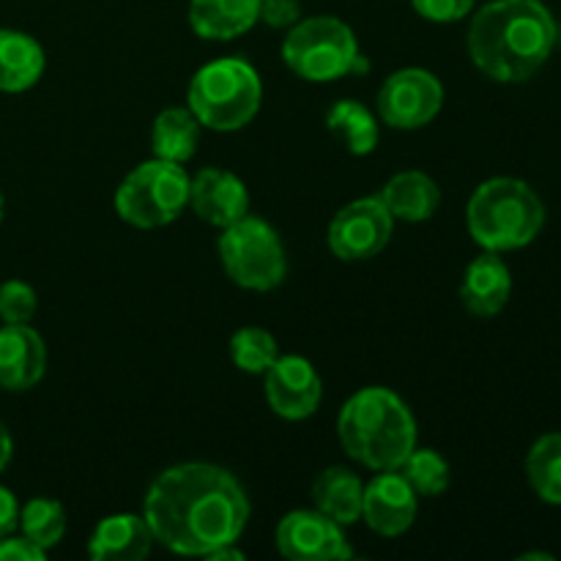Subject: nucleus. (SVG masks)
<instances>
[{
    "label": "nucleus",
    "mask_w": 561,
    "mask_h": 561,
    "mask_svg": "<svg viewBox=\"0 0 561 561\" xmlns=\"http://www.w3.org/2000/svg\"><path fill=\"white\" fill-rule=\"evenodd\" d=\"M142 518L153 542L181 557H211L233 546L250 520V499L228 469L214 463H179L151 482Z\"/></svg>",
    "instance_id": "f257e3e1"
},
{
    "label": "nucleus",
    "mask_w": 561,
    "mask_h": 561,
    "mask_svg": "<svg viewBox=\"0 0 561 561\" xmlns=\"http://www.w3.org/2000/svg\"><path fill=\"white\" fill-rule=\"evenodd\" d=\"M559 25L542 0H491L469 25L471 64L496 82H526L548 64Z\"/></svg>",
    "instance_id": "f03ea898"
},
{
    "label": "nucleus",
    "mask_w": 561,
    "mask_h": 561,
    "mask_svg": "<svg viewBox=\"0 0 561 561\" xmlns=\"http://www.w3.org/2000/svg\"><path fill=\"white\" fill-rule=\"evenodd\" d=\"M337 438L356 463L373 471H392L414 453L416 420L398 392L365 387L340 409Z\"/></svg>",
    "instance_id": "7ed1b4c3"
},
{
    "label": "nucleus",
    "mask_w": 561,
    "mask_h": 561,
    "mask_svg": "<svg viewBox=\"0 0 561 561\" xmlns=\"http://www.w3.org/2000/svg\"><path fill=\"white\" fill-rule=\"evenodd\" d=\"M466 225L482 250H520L540 236L546 206L526 181L502 175L477 186L466 206Z\"/></svg>",
    "instance_id": "20e7f679"
},
{
    "label": "nucleus",
    "mask_w": 561,
    "mask_h": 561,
    "mask_svg": "<svg viewBox=\"0 0 561 561\" xmlns=\"http://www.w3.org/2000/svg\"><path fill=\"white\" fill-rule=\"evenodd\" d=\"M192 115L214 131L244 129L263 102V82L244 58H219L195 71L186 91Z\"/></svg>",
    "instance_id": "39448f33"
},
{
    "label": "nucleus",
    "mask_w": 561,
    "mask_h": 561,
    "mask_svg": "<svg viewBox=\"0 0 561 561\" xmlns=\"http://www.w3.org/2000/svg\"><path fill=\"white\" fill-rule=\"evenodd\" d=\"M283 60L307 82H334L370 71L356 33L337 16H307L296 22L283 42Z\"/></svg>",
    "instance_id": "423d86ee"
},
{
    "label": "nucleus",
    "mask_w": 561,
    "mask_h": 561,
    "mask_svg": "<svg viewBox=\"0 0 561 561\" xmlns=\"http://www.w3.org/2000/svg\"><path fill=\"white\" fill-rule=\"evenodd\" d=\"M190 173L179 162L151 159L121 181L115 192V211L126 225L140 230L164 228L190 206Z\"/></svg>",
    "instance_id": "0eeeda50"
},
{
    "label": "nucleus",
    "mask_w": 561,
    "mask_h": 561,
    "mask_svg": "<svg viewBox=\"0 0 561 561\" xmlns=\"http://www.w3.org/2000/svg\"><path fill=\"white\" fill-rule=\"evenodd\" d=\"M219 257L228 277L247 290H272L288 274V257L279 233L266 219L250 214L222 228Z\"/></svg>",
    "instance_id": "6e6552de"
},
{
    "label": "nucleus",
    "mask_w": 561,
    "mask_h": 561,
    "mask_svg": "<svg viewBox=\"0 0 561 561\" xmlns=\"http://www.w3.org/2000/svg\"><path fill=\"white\" fill-rule=\"evenodd\" d=\"M378 115L392 129H422L444 107V85L427 69H400L378 91Z\"/></svg>",
    "instance_id": "1a4fd4ad"
},
{
    "label": "nucleus",
    "mask_w": 561,
    "mask_h": 561,
    "mask_svg": "<svg viewBox=\"0 0 561 561\" xmlns=\"http://www.w3.org/2000/svg\"><path fill=\"white\" fill-rule=\"evenodd\" d=\"M394 230V217L381 197H359L334 214L329 225V250L340 261H370L381 255Z\"/></svg>",
    "instance_id": "9d476101"
},
{
    "label": "nucleus",
    "mask_w": 561,
    "mask_h": 561,
    "mask_svg": "<svg viewBox=\"0 0 561 561\" xmlns=\"http://www.w3.org/2000/svg\"><path fill=\"white\" fill-rule=\"evenodd\" d=\"M277 551L290 561H348L354 548L345 540L343 526L321 510H294L274 531Z\"/></svg>",
    "instance_id": "9b49d317"
},
{
    "label": "nucleus",
    "mask_w": 561,
    "mask_h": 561,
    "mask_svg": "<svg viewBox=\"0 0 561 561\" xmlns=\"http://www.w3.org/2000/svg\"><path fill=\"white\" fill-rule=\"evenodd\" d=\"M266 400L277 416L288 422L307 420L318 411L323 398V381L316 365L299 354L274 359L266 373Z\"/></svg>",
    "instance_id": "f8f14e48"
},
{
    "label": "nucleus",
    "mask_w": 561,
    "mask_h": 561,
    "mask_svg": "<svg viewBox=\"0 0 561 561\" xmlns=\"http://www.w3.org/2000/svg\"><path fill=\"white\" fill-rule=\"evenodd\" d=\"M416 491L398 469L378 471L362 493V520L381 537H400L416 520Z\"/></svg>",
    "instance_id": "ddd939ff"
},
{
    "label": "nucleus",
    "mask_w": 561,
    "mask_h": 561,
    "mask_svg": "<svg viewBox=\"0 0 561 561\" xmlns=\"http://www.w3.org/2000/svg\"><path fill=\"white\" fill-rule=\"evenodd\" d=\"M190 206L203 222L228 228L250 214V192L230 170L203 168L190 184Z\"/></svg>",
    "instance_id": "4468645a"
},
{
    "label": "nucleus",
    "mask_w": 561,
    "mask_h": 561,
    "mask_svg": "<svg viewBox=\"0 0 561 561\" xmlns=\"http://www.w3.org/2000/svg\"><path fill=\"white\" fill-rule=\"evenodd\" d=\"M47 370V345L27 323H5L0 329V387L25 392L36 387Z\"/></svg>",
    "instance_id": "2eb2a0df"
},
{
    "label": "nucleus",
    "mask_w": 561,
    "mask_h": 561,
    "mask_svg": "<svg viewBox=\"0 0 561 561\" xmlns=\"http://www.w3.org/2000/svg\"><path fill=\"white\" fill-rule=\"evenodd\" d=\"M513 296V274L499 252L485 250L469 263L460 283V301L474 318H496Z\"/></svg>",
    "instance_id": "dca6fc26"
},
{
    "label": "nucleus",
    "mask_w": 561,
    "mask_h": 561,
    "mask_svg": "<svg viewBox=\"0 0 561 561\" xmlns=\"http://www.w3.org/2000/svg\"><path fill=\"white\" fill-rule=\"evenodd\" d=\"M151 546L153 535L142 515L115 513L96 524L88 540V557L93 561H142Z\"/></svg>",
    "instance_id": "f3484780"
},
{
    "label": "nucleus",
    "mask_w": 561,
    "mask_h": 561,
    "mask_svg": "<svg viewBox=\"0 0 561 561\" xmlns=\"http://www.w3.org/2000/svg\"><path fill=\"white\" fill-rule=\"evenodd\" d=\"M261 20V0H192L190 25L206 42L244 36Z\"/></svg>",
    "instance_id": "a211bd4d"
},
{
    "label": "nucleus",
    "mask_w": 561,
    "mask_h": 561,
    "mask_svg": "<svg viewBox=\"0 0 561 561\" xmlns=\"http://www.w3.org/2000/svg\"><path fill=\"white\" fill-rule=\"evenodd\" d=\"M378 197L389 208V214L403 222H425L442 206V190L422 170H403V173L392 175L381 186Z\"/></svg>",
    "instance_id": "6ab92c4d"
},
{
    "label": "nucleus",
    "mask_w": 561,
    "mask_h": 561,
    "mask_svg": "<svg viewBox=\"0 0 561 561\" xmlns=\"http://www.w3.org/2000/svg\"><path fill=\"white\" fill-rule=\"evenodd\" d=\"M44 47L22 31H0V91L22 93L44 75Z\"/></svg>",
    "instance_id": "aec40b11"
},
{
    "label": "nucleus",
    "mask_w": 561,
    "mask_h": 561,
    "mask_svg": "<svg viewBox=\"0 0 561 561\" xmlns=\"http://www.w3.org/2000/svg\"><path fill=\"white\" fill-rule=\"evenodd\" d=\"M362 493H365V482L354 471L343 469V466L323 469L312 482L316 510L337 520L340 526H351L362 520Z\"/></svg>",
    "instance_id": "412c9836"
},
{
    "label": "nucleus",
    "mask_w": 561,
    "mask_h": 561,
    "mask_svg": "<svg viewBox=\"0 0 561 561\" xmlns=\"http://www.w3.org/2000/svg\"><path fill=\"white\" fill-rule=\"evenodd\" d=\"M327 129L354 157H367L376 151L378 140H381L376 115L356 99H340L329 107Z\"/></svg>",
    "instance_id": "4be33fe9"
},
{
    "label": "nucleus",
    "mask_w": 561,
    "mask_h": 561,
    "mask_svg": "<svg viewBox=\"0 0 561 561\" xmlns=\"http://www.w3.org/2000/svg\"><path fill=\"white\" fill-rule=\"evenodd\" d=\"M201 142V121L190 107H168L157 115L151 129L153 157L168 162H190Z\"/></svg>",
    "instance_id": "5701e85b"
},
{
    "label": "nucleus",
    "mask_w": 561,
    "mask_h": 561,
    "mask_svg": "<svg viewBox=\"0 0 561 561\" xmlns=\"http://www.w3.org/2000/svg\"><path fill=\"white\" fill-rule=\"evenodd\" d=\"M526 477L542 502L561 507V433H546L526 455Z\"/></svg>",
    "instance_id": "b1692460"
},
{
    "label": "nucleus",
    "mask_w": 561,
    "mask_h": 561,
    "mask_svg": "<svg viewBox=\"0 0 561 561\" xmlns=\"http://www.w3.org/2000/svg\"><path fill=\"white\" fill-rule=\"evenodd\" d=\"M20 529L27 540H33L38 548L49 551L66 535V510L55 499H31L20 510Z\"/></svg>",
    "instance_id": "393cba45"
},
{
    "label": "nucleus",
    "mask_w": 561,
    "mask_h": 561,
    "mask_svg": "<svg viewBox=\"0 0 561 561\" xmlns=\"http://www.w3.org/2000/svg\"><path fill=\"white\" fill-rule=\"evenodd\" d=\"M400 474L409 480V485L414 488L416 496H442L447 493L449 480H453V471H449V463L442 458V453L436 449H416L403 460L400 466Z\"/></svg>",
    "instance_id": "a878e982"
},
{
    "label": "nucleus",
    "mask_w": 561,
    "mask_h": 561,
    "mask_svg": "<svg viewBox=\"0 0 561 561\" xmlns=\"http://www.w3.org/2000/svg\"><path fill=\"white\" fill-rule=\"evenodd\" d=\"M230 362H233L239 370L252 373H266L274 365V359L279 356L277 340L272 332L261 327H244L230 337Z\"/></svg>",
    "instance_id": "bb28decb"
},
{
    "label": "nucleus",
    "mask_w": 561,
    "mask_h": 561,
    "mask_svg": "<svg viewBox=\"0 0 561 561\" xmlns=\"http://www.w3.org/2000/svg\"><path fill=\"white\" fill-rule=\"evenodd\" d=\"M38 296L22 279H9L0 285V321L3 323H27L36 316Z\"/></svg>",
    "instance_id": "cd10ccee"
},
{
    "label": "nucleus",
    "mask_w": 561,
    "mask_h": 561,
    "mask_svg": "<svg viewBox=\"0 0 561 561\" xmlns=\"http://www.w3.org/2000/svg\"><path fill=\"white\" fill-rule=\"evenodd\" d=\"M477 0H411L416 14L427 22H458L471 14Z\"/></svg>",
    "instance_id": "c85d7f7f"
},
{
    "label": "nucleus",
    "mask_w": 561,
    "mask_h": 561,
    "mask_svg": "<svg viewBox=\"0 0 561 561\" xmlns=\"http://www.w3.org/2000/svg\"><path fill=\"white\" fill-rule=\"evenodd\" d=\"M261 20L274 31H290L301 20V0H261Z\"/></svg>",
    "instance_id": "c756f323"
},
{
    "label": "nucleus",
    "mask_w": 561,
    "mask_h": 561,
    "mask_svg": "<svg viewBox=\"0 0 561 561\" xmlns=\"http://www.w3.org/2000/svg\"><path fill=\"white\" fill-rule=\"evenodd\" d=\"M47 559V551L38 548L36 542L27 540L25 535L22 537H3L0 540V561H44Z\"/></svg>",
    "instance_id": "7c9ffc66"
},
{
    "label": "nucleus",
    "mask_w": 561,
    "mask_h": 561,
    "mask_svg": "<svg viewBox=\"0 0 561 561\" xmlns=\"http://www.w3.org/2000/svg\"><path fill=\"white\" fill-rule=\"evenodd\" d=\"M16 526H20V504L9 488L0 485V540L14 535Z\"/></svg>",
    "instance_id": "2f4dec72"
},
{
    "label": "nucleus",
    "mask_w": 561,
    "mask_h": 561,
    "mask_svg": "<svg viewBox=\"0 0 561 561\" xmlns=\"http://www.w3.org/2000/svg\"><path fill=\"white\" fill-rule=\"evenodd\" d=\"M11 453H14V442H11L9 427H5L3 422H0V471H3L5 466H9Z\"/></svg>",
    "instance_id": "473e14b6"
},
{
    "label": "nucleus",
    "mask_w": 561,
    "mask_h": 561,
    "mask_svg": "<svg viewBox=\"0 0 561 561\" xmlns=\"http://www.w3.org/2000/svg\"><path fill=\"white\" fill-rule=\"evenodd\" d=\"M3 211H5V201L3 195H0V222H3Z\"/></svg>",
    "instance_id": "72a5a7b5"
},
{
    "label": "nucleus",
    "mask_w": 561,
    "mask_h": 561,
    "mask_svg": "<svg viewBox=\"0 0 561 561\" xmlns=\"http://www.w3.org/2000/svg\"><path fill=\"white\" fill-rule=\"evenodd\" d=\"M557 42H561V31H559V38H557Z\"/></svg>",
    "instance_id": "f704fd0d"
}]
</instances>
